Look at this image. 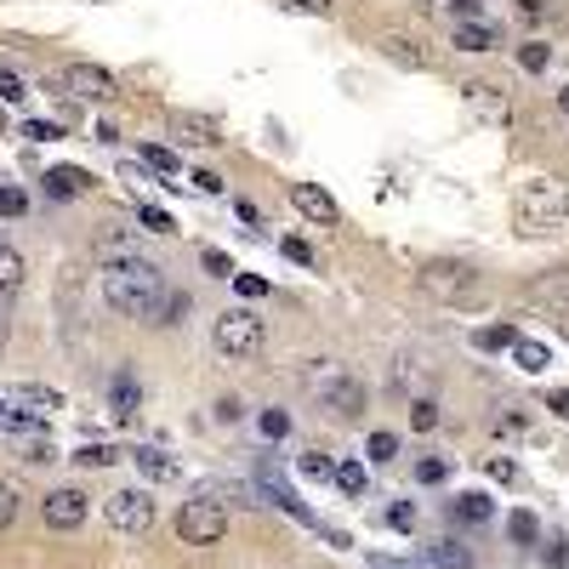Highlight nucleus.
Listing matches in <instances>:
<instances>
[{
    "label": "nucleus",
    "instance_id": "obj_1",
    "mask_svg": "<svg viewBox=\"0 0 569 569\" xmlns=\"http://www.w3.org/2000/svg\"><path fill=\"white\" fill-rule=\"evenodd\" d=\"M165 274L154 262H143V256H109V267H103V303L114 308V314H125V319H160V308H165Z\"/></svg>",
    "mask_w": 569,
    "mask_h": 569
},
{
    "label": "nucleus",
    "instance_id": "obj_2",
    "mask_svg": "<svg viewBox=\"0 0 569 569\" xmlns=\"http://www.w3.org/2000/svg\"><path fill=\"white\" fill-rule=\"evenodd\" d=\"M513 222L524 233H558L569 222V183L563 177H529L513 194Z\"/></svg>",
    "mask_w": 569,
    "mask_h": 569
},
{
    "label": "nucleus",
    "instance_id": "obj_3",
    "mask_svg": "<svg viewBox=\"0 0 569 569\" xmlns=\"http://www.w3.org/2000/svg\"><path fill=\"white\" fill-rule=\"evenodd\" d=\"M422 291L433 296V303H450V308H467V303H479V274L467 262H456V256H433V262H422Z\"/></svg>",
    "mask_w": 569,
    "mask_h": 569
},
{
    "label": "nucleus",
    "instance_id": "obj_4",
    "mask_svg": "<svg viewBox=\"0 0 569 569\" xmlns=\"http://www.w3.org/2000/svg\"><path fill=\"white\" fill-rule=\"evenodd\" d=\"M308 387L319 393V405L337 411V416H359V411H364V382H353L342 364H330V359H314V364H308Z\"/></svg>",
    "mask_w": 569,
    "mask_h": 569
},
{
    "label": "nucleus",
    "instance_id": "obj_5",
    "mask_svg": "<svg viewBox=\"0 0 569 569\" xmlns=\"http://www.w3.org/2000/svg\"><path fill=\"white\" fill-rule=\"evenodd\" d=\"M262 342H267V330H262V319H256L251 308H228V314L211 325V348H217L222 359H256Z\"/></svg>",
    "mask_w": 569,
    "mask_h": 569
},
{
    "label": "nucleus",
    "instance_id": "obj_6",
    "mask_svg": "<svg viewBox=\"0 0 569 569\" xmlns=\"http://www.w3.org/2000/svg\"><path fill=\"white\" fill-rule=\"evenodd\" d=\"M228 535V513L217 507V501H188V507L177 513V541L183 547H217Z\"/></svg>",
    "mask_w": 569,
    "mask_h": 569
},
{
    "label": "nucleus",
    "instance_id": "obj_7",
    "mask_svg": "<svg viewBox=\"0 0 569 569\" xmlns=\"http://www.w3.org/2000/svg\"><path fill=\"white\" fill-rule=\"evenodd\" d=\"M103 518L120 535H143V529H154V495L149 490H114L103 501Z\"/></svg>",
    "mask_w": 569,
    "mask_h": 569
},
{
    "label": "nucleus",
    "instance_id": "obj_8",
    "mask_svg": "<svg viewBox=\"0 0 569 569\" xmlns=\"http://www.w3.org/2000/svg\"><path fill=\"white\" fill-rule=\"evenodd\" d=\"M63 91L80 97V103H109V97H120V86L103 63H69V69H63Z\"/></svg>",
    "mask_w": 569,
    "mask_h": 569
},
{
    "label": "nucleus",
    "instance_id": "obj_9",
    "mask_svg": "<svg viewBox=\"0 0 569 569\" xmlns=\"http://www.w3.org/2000/svg\"><path fill=\"white\" fill-rule=\"evenodd\" d=\"M461 103H467V114L484 120V125H507L513 120V97L501 91L495 80H467L461 86Z\"/></svg>",
    "mask_w": 569,
    "mask_h": 569
},
{
    "label": "nucleus",
    "instance_id": "obj_10",
    "mask_svg": "<svg viewBox=\"0 0 569 569\" xmlns=\"http://www.w3.org/2000/svg\"><path fill=\"white\" fill-rule=\"evenodd\" d=\"M86 513H91V501L80 495V490H46V501H41V518H46V529H80L86 524Z\"/></svg>",
    "mask_w": 569,
    "mask_h": 569
},
{
    "label": "nucleus",
    "instance_id": "obj_11",
    "mask_svg": "<svg viewBox=\"0 0 569 569\" xmlns=\"http://www.w3.org/2000/svg\"><path fill=\"white\" fill-rule=\"evenodd\" d=\"M256 490L267 495V507H280V513H291L296 524H314V513H308V501H303V495H296V490H291V484H285V479L274 473V461H262V467H256Z\"/></svg>",
    "mask_w": 569,
    "mask_h": 569
},
{
    "label": "nucleus",
    "instance_id": "obj_12",
    "mask_svg": "<svg viewBox=\"0 0 569 569\" xmlns=\"http://www.w3.org/2000/svg\"><path fill=\"white\" fill-rule=\"evenodd\" d=\"M291 206L303 211L314 228H337V222H342V206H337V199H330L319 183H291Z\"/></svg>",
    "mask_w": 569,
    "mask_h": 569
},
{
    "label": "nucleus",
    "instance_id": "obj_13",
    "mask_svg": "<svg viewBox=\"0 0 569 569\" xmlns=\"http://www.w3.org/2000/svg\"><path fill=\"white\" fill-rule=\"evenodd\" d=\"M91 172H80V165H52L46 172V199H80V194H91Z\"/></svg>",
    "mask_w": 569,
    "mask_h": 569
},
{
    "label": "nucleus",
    "instance_id": "obj_14",
    "mask_svg": "<svg viewBox=\"0 0 569 569\" xmlns=\"http://www.w3.org/2000/svg\"><path fill=\"white\" fill-rule=\"evenodd\" d=\"M529 296L563 314V308H569V267H547V274H535V280H529Z\"/></svg>",
    "mask_w": 569,
    "mask_h": 569
},
{
    "label": "nucleus",
    "instance_id": "obj_15",
    "mask_svg": "<svg viewBox=\"0 0 569 569\" xmlns=\"http://www.w3.org/2000/svg\"><path fill=\"white\" fill-rule=\"evenodd\" d=\"M138 405H143V387H138V376H131V371H120V376L109 382V411H114V422H131V416H138Z\"/></svg>",
    "mask_w": 569,
    "mask_h": 569
},
{
    "label": "nucleus",
    "instance_id": "obj_16",
    "mask_svg": "<svg viewBox=\"0 0 569 569\" xmlns=\"http://www.w3.org/2000/svg\"><path fill=\"white\" fill-rule=\"evenodd\" d=\"M131 461L143 467V479H149V484H177V479H183V467H177L172 456H165V450H154V445H143Z\"/></svg>",
    "mask_w": 569,
    "mask_h": 569
},
{
    "label": "nucleus",
    "instance_id": "obj_17",
    "mask_svg": "<svg viewBox=\"0 0 569 569\" xmlns=\"http://www.w3.org/2000/svg\"><path fill=\"white\" fill-rule=\"evenodd\" d=\"M172 131H177L183 143H199V149H217V143H222L217 120H206V114H177V120H172Z\"/></svg>",
    "mask_w": 569,
    "mask_h": 569
},
{
    "label": "nucleus",
    "instance_id": "obj_18",
    "mask_svg": "<svg viewBox=\"0 0 569 569\" xmlns=\"http://www.w3.org/2000/svg\"><path fill=\"white\" fill-rule=\"evenodd\" d=\"M490 513H495V507H490L484 490H461V495L450 501V518H456V524H490Z\"/></svg>",
    "mask_w": 569,
    "mask_h": 569
},
{
    "label": "nucleus",
    "instance_id": "obj_19",
    "mask_svg": "<svg viewBox=\"0 0 569 569\" xmlns=\"http://www.w3.org/2000/svg\"><path fill=\"white\" fill-rule=\"evenodd\" d=\"M450 41H456V52H495V29L473 18V23H456Z\"/></svg>",
    "mask_w": 569,
    "mask_h": 569
},
{
    "label": "nucleus",
    "instance_id": "obj_20",
    "mask_svg": "<svg viewBox=\"0 0 569 569\" xmlns=\"http://www.w3.org/2000/svg\"><path fill=\"white\" fill-rule=\"evenodd\" d=\"M427 558L439 563V569H473V563H479V552H473V547H461V541H433V547H427Z\"/></svg>",
    "mask_w": 569,
    "mask_h": 569
},
{
    "label": "nucleus",
    "instance_id": "obj_21",
    "mask_svg": "<svg viewBox=\"0 0 569 569\" xmlns=\"http://www.w3.org/2000/svg\"><path fill=\"white\" fill-rule=\"evenodd\" d=\"M376 46H382V57H387V63H398V69H427V57H422L405 35H382Z\"/></svg>",
    "mask_w": 569,
    "mask_h": 569
},
{
    "label": "nucleus",
    "instance_id": "obj_22",
    "mask_svg": "<svg viewBox=\"0 0 569 569\" xmlns=\"http://www.w3.org/2000/svg\"><path fill=\"white\" fill-rule=\"evenodd\" d=\"M513 359H518V371L541 376L547 364H552V348H547V342H529V337H518V342H513Z\"/></svg>",
    "mask_w": 569,
    "mask_h": 569
},
{
    "label": "nucleus",
    "instance_id": "obj_23",
    "mask_svg": "<svg viewBox=\"0 0 569 569\" xmlns=\"http://www.w3.org/2000/svg\"><path fill=\"white\" fill-rule=\"evenodd\" d=\"M513 342H518V330H513V325H484L479 337H473V348H479V353H513Z\"/></svg>",
    "mask_w": 569,
    "mask_h": 569
},
{
    "label": "nucleus",
    "instance_id": "obj_24",
    "mask_svg": "<svg viewBox=\"0 0 569 569\" xmlns=\"http://www.w3.org/2000/svg\"><path fill=\"white\" fill-rule=\"evenodd\" d=\"M547 63H552V46H547V41H524V46H518V69H524V75H547Z\"/></svg>",
    "mask_w": 569,
    "mask_h": 569
},
{
    "label": "nucleus",
    "instance_id": "obj_25",
    "mask_svg": "<svg viewBox=\"0 0 569 569\" xmlns=\"http://www.w3.org/2000/svg\"><path fill=\"white\" fill-rule=\"evenodd\" d=\"M296 467H303V479H314V484H330V479H337V461H330L325 450H303V461H296Z\"/></svg>",
    "mask_w": 569,
    "mask_h": 569
},
{
    "label": "nucleus",
    "instance_id": "obj_26",
    "mask_svg": "<svg viewBox=\"0 0 569 569\" xmlns=\"http://www.w3.org/2000/svg\"><path fill=\"white\" fill-rule=\"evenodd\" d=\"M507 535H513L518 547H535V541H541V518H535V513H524V507H518V513L507 518Z\"/></svg>",
    "mask_w": 569,
    "mask_h": 569
},
{
    "label": "nucleus",
    "instance_id": "obj_27",
    "mask_svg": "<svg viewBox=\"0 0 569 569\" xmlns=\"http://www.w3.org/2000/svg\"><path fill=\"white\" fill-rule=\"evenodd\" d=\"M364 456H371L376 467H387L393 456H398V433H387V427H376L371 439H364Z\"/></svg>",
    "mask_w": 569,
    "mask_h": 569
},
{
    "label": "nucleus",
    "instance_id": "obj_28",
    "mask_svg": "<svg viewBox=\"0 0 569 569\" xmlns=\"http://www.w3.org/2000/svg\"><path fill=\"white\" fill-rule=\"evenodd\" d=\"M143 165H149V172H160V177H177V172H183L177 154L165 149V143H143Z\"/></svg>",
    "mask_w": 569,
    "mask_h": 569
},
{
    "label": "nucleus",
    "instance_id": "obj_29",
    "mask_svg": "<svg viewBox=\"0 0 569 569\" xmlns=\"http://www.w3.org/2000/svg\"><path fill=\"white\" fill-rule=\"evenodd\" d=\"M18 513H23L18 484H12V479H0V529H12V524H18Z\"/></svg>",
    "mask_w": 569,
    "mask_h": 569
},
{
    "label": "nucleus",
    "instance_id": "obj_30",
    "mask_svg": "<svg viewBox=\"0 0 569 569\" xmlns=\"http://www.w3.org/2000/svg\"><path fill=\"white\" fill-rule=\"evenodd\" d=\"M23 285V256L12 245H0V291H18Z\"/></svg>",
    "mask_w": 569,
    "mask_h": 569
},
{
    "label": "nucleus",
    "instance_id": "obj_31",
    "mask_svg": "<svg viewBox=\"0 0 569 569\" xmlns=\"http://www.w3.org/2000/svg\"><path fill=\"white\" fill-rule=\"evenodd\" d=\"M450 479V461L445 456H422L416 461V484H445Z\"/></svg>",
    "mask_w": 569,
    "mask_h": 569
},
{
    "label": "nucleus",
    "instance_id": "obj_32",
    "mask_svg": "<svg viewBox=\"0 0 569 569\" xmlns=\"http://www.w3.org/2000/svg\"><path fill=\"white\" fill-rule=\"evenodd\" d=\"M256 427H262V439H274V445H280V439H291V416H285V411H262V416H256Z\"/></svg>",
    "mask_w": 569,
    "mask_h": 569
},
{
    "label": "nucleus",
    "instance_id": "obj_33",
    "mask_svg": "<svg viewBox=\"0 0 569 569\" xmlns=\"http://www.w3.org/2000/svg\"><path fill=\"white\" fill-rule=\"evenodd\" d=\"M138 222H143L149 233H177L172 211H160V206H149V199H143V206H138Z\"/></svg>",
    "mask_w": 569,
    "mask_h": 569
},
{
    "label": "nucleus",
    "instance_id": "obj_34",
    "mask_svg": "<svg viewBox=\"0 0 569 569\" xmlns=\"http://www.w3.org/2000/svg\"><path fill=\"white\" fill-rule=\"evenodd\" d=\"M337 490L342 495H364V467L359 461H337Z\"/></svg>",
    "mask_w": 569,
    "mask_h": 569
},
{
    "label": "nucleus",
    "instance_id": "obj_35",
    "mask_svg": "<svg viewBox=\"0 0 569 569\" xmlns=\"http://www.w3.org/2000/svg\"><path fill=\"white\" fill-rule=\"evenodd\" d=\"M75 461H80V467H114V461H120V450H114V445H80V450H75Z\"/></svg>",
    "mask_w": 569,
    "mask_h": 569
},
{
    "label": "nucleus",
    "instance_id": "obj_36",
    "mask_svg": "<svg viewBox=\"0 0 569 569\" xmlns=\"http://www.w3.org/2000/svg\"><path fill=\"white\" fill-rule=\"evenodd\" d=\"M411 427L433 433V427H439V405H433V398H411Z\"/></svg>",
    "mask_w": 569,
    "mask_h": 569
},
{
    "label": "nucleus",
    "instance_id": "obj_37",
    "mask_svg": "<svg viewBox=\"0 0 569 569\" xmlns=\"http://www.w3.org/2000/svg\"><path fill=\"white\" fill-rule=\"evenodd\" d=\"M29 211V194L18 183H0V217H23Z\"/></svg>",
    "mask_w": 569,
    "mask_h": 569
},
{
    "label": "nucleus",
    "instance_id": "obj_38",
    "mask_svg": "<svg viewBox=\"0 0 569 569\" xmlns=\"http://www.w3.org/2000/svg\"><path fill=\"white\" fill-rule=\"evenodd\" d=\"M23 138H29V143H57L63 125H57V120H23Z\"/></svg>",
    "mask_w": 569,
    "mask_h": 569
},
{
    "label": "nucleus",
    "instance_id": "obj_39",
    "mask_svg": "<svg viewBox=\"0 0 569 569\" xmlns=\"http://www.w3.org/2000/svg\"><path fill=\"white\" fill-rule=\"evenodd\" d=\"M23 97H29L23 75L18 69H0V103H23Z\"/></svg>",
    "mask_w": 569,
    "mask_h": 569
},
{
    "label": "nucleus",
    "instance_id": "obj_40",
    "mask_svg": "<svg viewBox=\"0 0 569 569\" xmlns=\"http://www.w3.org/2000/svg\"><path fill=\"white\" fill-rule=\"evenodd\" d=\"M233 291H240L245 303H262V296H267V280H256V274H233Z\"/></svg>",
    "mask_w": 569,
    "mask_h": 569
},
{
    "label": "nucleus",
    "instance_id": "obj_41",
    "mask_svg": "<svg viewBox=\"0 0 569 569\" xmlns=\"http://www.w3.org/2000/svg\"><path fill=\"white\" fill-rule=\"evenodd\" d=\"M183 314H188V296H183V291H172V296H165V308H160V319H154V325H177Z\"/></svg>",
    "mask_w": 569,
    "mask_h": 569
},
{
    "label": "nucleus",
    "instance_id": "obj_42",
    "mask_svg": "<svg viewBox=\"0 0 569 569\" xmlns=\"http://www.w3.org/2000/svg\"><path fill=\"white\" fill-rule=\"evenodd\" d=\"M18 398H23V405H46V411H57V405H63V398H57L52 387H18Z\"/></svg>",
    "mask_w": 569,
    "mask_h": 569
},
{
    "label": "nucleus",
    "instance_id": "obj_43",
    "mask_svg": "<svg viewBox=\"0 0 569 569\" xmlns=\"http://www.w3.org/2000/svg\"><path fill=\"white\" fill-rule=\"evenodd\" d=\"M490 479H495V484H518V467H513L507 456H490Z\"/></svg>",
    "mask_w": 569,
    "mask_h": 569
},
{
    "label": "nucleus",
    "instance_id": "obj_44",
    "mask_svg": "<svg viewBox=\"0 0 569 569\" xmlns=\"http://www.w3.org/2000/svg\"><path fill=\"white\" fill-rule=\"evenodd\" d=\"M387 524L393 529H416V507H411V501H398V507H387Z\"/></svg>",
    "mask_w": 569,
    "mask_h": 569
},
{
    "label": "nucleus",
    "instance_id": "obj_45",
    "mask_svg": "<svg viewBox=\"0 0 569 569\" xmlns=\"http://www.w3.org/2000/svg\"><path fill=\"white\" fill-rule=\"evenodd\" d=\"M445 7L456 12V23H473V18L484 12V0H445Z\"/></svg>",
    "mask_w": 569,
    "mask_h": 569
},
{
    "label": "nucleus",
    "instance_id": "obj_46",
    "mask_svg": "<svg viewBox=\"0 0 569 569\" xmlns=\"http://www.w3.org/2000/svg\"><path fill=\"white\" fill-rule=\"evenodd\" d=\"M199 262H206V274H217V280H233V262H228L222 251H206Z\"/></svg>",
    "mask_w": 569,
    "mask_h": 569
},
{
    "label": "nucleus",
    "instance_id": "obj_47",
    "mask_svg": "<svg viewBox=\"0 0 569 569\" xmlns=\"http://www.w3.org/2000/svg\"><path fill=\"white\" fill-rule=\"evenodd\" d=\"M547 569H569V541H563V535L547 541Z\"/></svg>",
    "mask_w": 569,
    "mask_h": 569
},
{
    "label": "nucleus",
    "instance_id": "obj_48",
    "mask_svg": "<svg viewBox=\"0 0 569 569\" xmlns=\"http://www.w3.org/2000/svg\"><path fill=\"white\" fill-rule=\"evenodd\" d=\"M280 251H285L291 262H303V267L314 262V251H308V240H280Z\"/></svg>",
    "mask_w": 569,
    "mask_h": 569
},
{
    "label": "nucleus",
    "instance_id": "obj_49",
    "mask_svg": "<svg viewBox=\"0 0 569 569\" xmlns=\"http://www.w3.org/2000/svg\"><path fill=\"white\" fill-rule=\"evenodd\" d=\"M291 12H308V18H325L330 12V0H285Z\"/></svg>",
    "mask_w": 569,
    "mask_h": 569
},
{
    "label": "nucleus",
    "instance_id": "obj_50",
    "mask_svg": "<svg viewBox=\"0 0 569 569\" xmlns=\"http://www.w3.org/2000/svg\"><path fill=\"white\" fill-rule=\"evenodd\" d=\"M547 411H552L558 422H569V393H563V387H552V393H547Z\"/></svg>",
    "mask_w": 569,
    "mask_h": 569
},
{
    "label": "nucleus",
    "instance_id": "obj_51",
    "mask_svg": "<svg viewBox=\"0 0 569 569\" xmlns=\"http://www.w3.org/2000/svg\"><path fill=\"white\" fill-rule=\"evenodd\" d=\"M194 188H199V194H222V177H217V172H194Z\"/></svg>",
    "mask_w": 569,
    "mask_h": 569
},
{
    "label": "nucleus",
    "instance_id": "obj_52",
    "mask_svg": "<svg viewBox=\"0 0 569 569\" xmlns=\"http://www.w3.org/2000/svg\"><path fill=\"white\" fill-rule=\"evenodd\" d=\"M547 12H552L547 0H518V18H529V23H535V18H547Z\"/></svg>",
    "mask_w": 569,
    "mask_h": 569
},
{
    "label": "nucleus",
    "instance_id": "obj_53",
    "mask_svg": "<svg viewBox=\"0 0 569 569\" xmlns=\"http://www.w3.org/2000/svg\"><path fill=\"white\" fill-rule=\"evenodd\" d=\"M233 217H240V222H262V211L251 206V199H233Z\"/></svg>",
    "mask_w": 569,
    "mask_h": 569
},
{
    "label": "nucleus",
    "instance_id": "obj_54",
    "mask_svg": "<svg viewBox=\"0 0 569 569\" xmlns=\"http://www.w3.org/2000/svg\"><path fill=\"white\" fill-rule=\"evenodd\" d=\"M558 109H563V114H569V86H563V91H558Z\"/></svg>",
    "mask_w": 569,
    "mask_h": 569
},
{
    "label": "nucleus",
    "instance_id": "obj_55",
    "mask_svg": "<svg viewBox=\"0 0 569 569\" xmlns=\"http://www.w3.org/2000/svg\"><path fill=\"white\" fill-rule=\"evenodd\" d=\"M422 7H445V0H422Z\"/></svg>",
    "mask_w": 569,
    "mask_h": 569
}]
</instances>
